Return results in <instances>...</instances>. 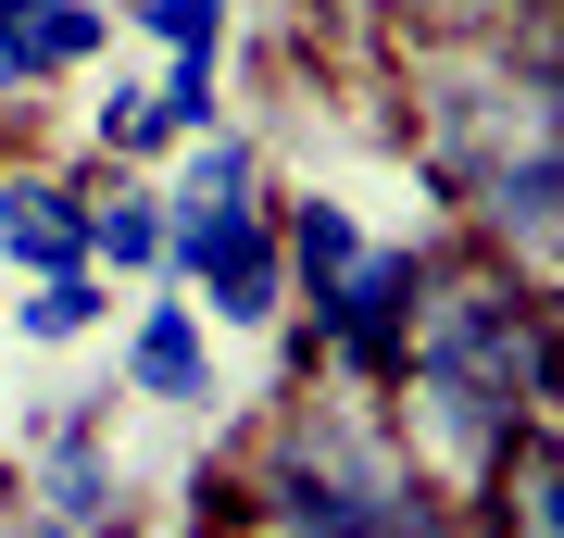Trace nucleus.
<instances>
[{"instance_id": "obj_1", "label": "nucleus", "mask_w": 564, "mask_h": 538, "mask_svg": "<svg viewBox=\"0 0 564 538\" xmlns=\"http://www.w3.org/2000/svg\"><path fill=\"white\" fill-rule=\"evenodd\" d=\"M314 326L351 376H402V339H414V263L402 251H351L339 276L314 288Z\"/></svg>"}, {"instance_id": "obj_2", "label": "nucleus", "mask_w": 564, "mask_h": 538, "mask_svg": "<svg viewBox=\"0 0 564 538\" xmlns=\"http://www.w3.org/2000/svg\"><path fill=\"white\" fill-rule=\"evenodd\" d=\"M176 263L214 288V314H226V326H263V314H276V239L251 226V200H239V213L176 226Z\"/></svg>"}, {"instance_id": "obj_3", "label": "nucleus", "mask_w": 564, "mask_h": 538, "mask_svg": "<svg viewBox=\"0 0 564 538\" xmlns=\"http://www.w3.org/2000/svg\"><path fill=\"white\" fill-rule=\"evenodd\" d=\"M0 263H25V276L88 263V213H76V188H51V176H13V188H0Z\"/></svg>"}, {"instance_id": "obj_4", "label": "nucleus", "mask_w": 564, "mask_h": 538, "mask_svg": "<svg viewBox=\"0 0 564 538\" xmlns=\"http://www.w3.org/2000/svg\"><path fill=\"white\" fill-rule=\"evenodd\" d=\"M502 538H564V439H502Z\"/></svg>"}, {"instance_id": "obj_5", "label": "nucleus", "mask_w": 564, "mask_h": 538, "mask_svg": "<svg viewBox=\"0 0 564 538\" xmlns=\"http://www.w3.org/2000/svg\"><path fill=\"white\" fill-rule=\"evenodd\" d=\"M0 51H13V76H51V63H88V51H101V13H88V0H25V13L0 25Z\"/></svg>"}, {"instance_id": "obj_6", "label": "nucleus", "mask_w": 564, "mask_h": 538, "mask_svg": "<svg viewBox=\"0 0 564 538\" xmlns=\"http://www.w3.org/2000/svg\"><path fill=\"white\" fill-rule=\"evenodd\" d=\"M126 376H139L151 400H202V326H188V300H163V314L139 326V351H126Z\"/></svg>"}, {"instance_id": "obj_7", "label": "nucleus", "mask_w": 564, "mask_h": 538, "mask_svg": "<svg viewBox=\"0 0 564 538\" xmlns=\"http://www.w3.org/2000/svg\"><path fill=\"white\" fill-rule=\"evenodd\" d=\"M251 200V151L239 139H214L202 163H188V188H176V226H202V213H239Z\"/></svg>"}, {"instance_id": "obj_8", "label": "nucleus", "mask_w": 564, "mask_h": 538, "mask_svg": "<svg viewBox=\"0 0 564 538\" xmlns=\"http://www.w3.org/2000/svg\"><path fill=\"white\" fill-rule=\"evenodd\" d=\"M163 239H176V226H163L151 200H101V213H88V251H113V263H163Z\"/></svg>"}, {"instance_id": "obj_9", "label": "nucleus", "mask_w": 564, "mask_h": 538, "mask_svg": "<svg viewBox=\"0 0 564 538\" xmlns=\"http://www.w3.org/2000/svg\"><path fill=\"white\" fill-rule=\"evenodd\" d=\"M88 314H101V288H88V276H76V263H63V276H39V300H25V314H13V326H25V339H76V326H88Z\"/></svg>"}, {"instance_id": "obj_10", "label": "nucleus", "mask_w": 564, "mask_h": 538, "mask_svg": "<svg viewBox=\"0 0 564 538\" xmlns=\"http://www.w3.org/2000/svg\"><path fill=\"white\" fill-rule=\"evenodd\" d=\"M289 251H302V276L326 288V276H339V263H351L364 239H351V213H339V200H314V213H302V226H289Z\"/></svg>"}, {"instance_id": "obj_11", "label": "nucleus", "mask_w": 564, "mask_h": 538, "mask_svg": "<svg viewBox=\"0 0 564 538\" xmlns=\"http://www.w3.org/2000/svg\"><path fill=\"white\" fill-rule=\"evenodd\" d=\"M101 139H113V151H151V139H163V100H151V88H113V100H101Z\"/></svg>"}, {"instance_id": "obj_12", "label": "nucleus", "mask_w": 564, "mask_h": 538, "mask_svg": "<svg viewBox=\"0 0 564 538\" xmlns=\"http://www.w3.org/2000/svg\"><path fill=\"white\" fill-rule=\"evenodd\" d=\"M139 13H151V25H163V39H176V51H214V25H226L214 0H139Z\"/></svg>"}, {"instance_id": "obj_13", "label": "nucleus", "mask_w": 564, "mask_h": 538, "mask_svg": "<svg viewBox=\"0 0 564 538\" xmlns=\"http://www.w3.org/2000/svg\"><path fill=\"white\" fill-rule=\"evenodd\" d=\"M540 88H552V100H564V39H552V63H540Z\"/></svg>"}, {"instance_id": "obj_14", "label": "nucleus", "mask_w": 564, "mask_h": 538, "mask_svg": "<svg viewBox=\"0 0 564 538\" xmlns=\"http://www.w3.org/2000/svg\"><path fill=\"white\" fill-rule=\"evenodd\" d=\"M39 538H63V526H39Z\"/></svg>"}]
</instances>
